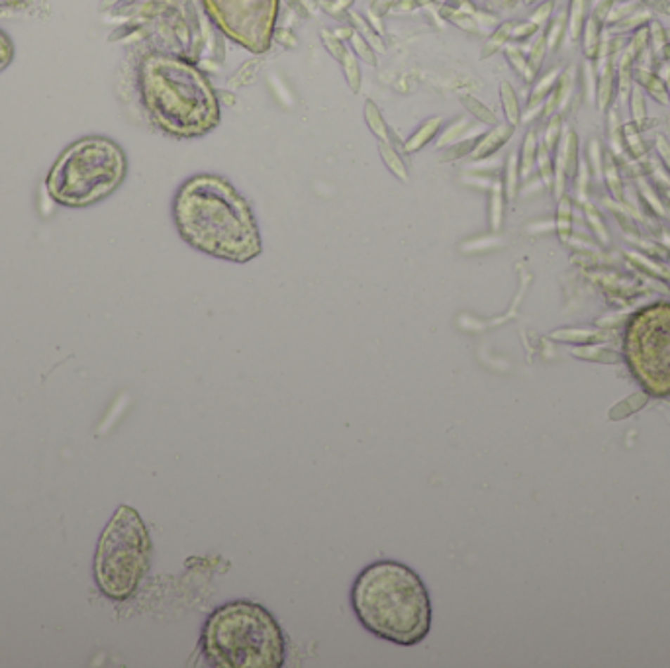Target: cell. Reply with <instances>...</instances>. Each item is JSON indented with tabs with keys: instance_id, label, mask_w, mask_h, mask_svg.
Returning <instances> with one entry per match:
<instances>
[{
	"instance_id": "21",
	"label": "cell",
	"mask_w": 670,
	"mask_h": 668,
	"mask_svg": "<svg viewBox=\"0 0 670 668\" xmlns=\"http://www.w3.org/2000/svg\"><path fill=\"white\" fill-rule=\"evenodd\" d=\"M520 155L512 153L508 157V163H505V173H504V194L508 196V200H514L515 193H517V186H520Z\"/></svg>"
},
{
	"instance_id": "42",
	"label": "cell",
	"mask_w": 670,
	"mask_h": 668,
	"mask_svg": "<svg viewBox=\"0 0 670 668\" xmlns=\"http://www.w3.org/2000/svg\"><path fill=\"white\" fill-rule=\"evenodd\" d=\"M584 89H586V96L592 101L594 98V92H596V75L592 71V63L588 61L586 67H584Z\"/></svg>"
},
{
	"instance_id": "9",
	"label": "cell",
	"mask_w": 670,
	"mask_h": 668,
	"mask_svg": "<svg viewBox=\"0 0 670 668\" xmlns=\"http://www.w3.org/2000/svg\"><path fill=\"white\" fill-rule=\"evenodd\" d=\"M555 179H553V188L557 198L562 196L565 193V184H567V176H569L574 167H576V159H579V138L572 129H567L562 136H560L559 143H557V155H555Z\"/></svg>"
},
{
	"instance_id": "47",
	"label": "cell",
	"mask_w": 670,
	"mask_h": 668,
	"mask_svg": "<svg viewBox=\"0 0 670 668\" xmlns=\"http://www.w3.org/2000/svg\"><path fill=\"white\" fill-rule=\"evenodd\" d=\"M588 216H590V220H592V226L596 224L598 233H600L602 238H606V231H604V226H602V221H600V216H598L596 212H592V206H588Z\"/></svg>"
},
{
	"instance_id": "22",
	"label": "cell",
	"mask_w": 670,
	"mask_h": 668,
	"mask_svg": "<svg viewBox=\"0 0 670 668\" xmlns=\"http://www.w3.org/2000/svg\"><path fill=\"white\" fill-rule=\"evenodd\" d=\"M629 112H631V122L639 129L645 128L647 122V101H645V92L639 84H633L631 94H629Z\"/></svg>"
},
{
	"instance_id": "25",
	"label": "cell",
	"mask_w": 670,
	"mask_h": 668,
	"mask_svg": "<svg viewBox=\"0 0 670 668\" xmlns=\"http://www.w3.org/2000/svg\"><path fill=\"white\" fill-rule=\"evenodd\" d=\"M535 165L539 167V174H541L543 183L553 186V179H555V161H553V151L545 143H539L537 147V159H535Z\"/></svg>"
},
{
	"instance_id": "5",
	"label": "cell",
	"mask_w": 670,
	"mask_h": 668,
	"mask_svg": "<svg viewBox=\"0 0 670 668\" xmlns=\"http://www.w3.org/2000/svg\"><path fill=\"white\" fill-rule=\"evenodd\" d=\"M124 149L104 136H86L67 146L49 169V196L67 208H86L110 196L126 179Z\"/></svg>"
},
{
	"instance_id": "35",
	"label": "cell",
	"mask_w": 670,
	"mask_h": 668,
	"mask_svg": "<svg viewBox=\"0 0 670 668\" xmlns=\"http://www.w3.org/2000/svg\"><path fill=\"white\" fill-rule=\"evenodd\" d=\"M649 39H651L652 47H655V56H662L666 46H669V37H666V32H664V28H662L659 22H651V26H649Z\"/></svg>"
},
{
	"instance_id": "13",
	"label": "cell",
	"mask_w": 670,
	"mask_h": 668,
	"mask_svg": "<svg viewBox=\"0 0 670 668\" xmlns=\"http://www.w3.org/2000/svg\"><path fill=\"white\" fill-rule=\"evenodd\" d=\"M441 124H443V120H441L439 116H433V118L425 120L422 124V128L418 129L408 141H404V151L413 153V151H420L423 146H427V143L437 136V131L441 129Z\"/></svg>"
},
{
	"instance_id": "40",
	"label": "cell",
	"mask_w": 670,
	"mask_h": 668,
	"mask_svg": "<svg viewBox=\"0 0 670 668\" xmlns=\"http://www.w3.org/2000/svg\"><path fill=\"white\" fill-rule=\"evenodd\" d=\"M321 39H323V46L328 47L331 57L341 61V59H343V53L347 51V47L343 46V41H341L340 37H335L333 34H330L328 30H323V32H321Z\"/></svg>"
},
{
	"instance_id": "48",
	"label": "cell",
	"mask_w": 670,
	"mask_h": 668,
	"mask_svg": "<svg viewBox=\"0 0 670 668\" xmlns=\"http://www.w3.org/2000/svg\"><path fill=\"white\" fill-rule=\"evenodd\" d=\"M666 89H669V96H670V79H669V83H666Z\"/></svg>"
},
{
	"instance_id": "30",
	"label": "cell",
	"mask_w": 670,
	"mask_h": 668,
	"mask_svg": "<svg viewBox=\"0 0 670 668\" xmlns=\"http://www.w3.org/2000/svg\"><path fill=\"white\" fill-rule=\"evenodd\" d=\"M505 56H508V61L514 65L515 71L522 75L525 81H533L535 73H533L532 67H529V63H527V57L522 56V53H520V49H515V47H508V49H505Z\"/></svg>"
},
{
	"instance_id": "16",
	"label": "cell",
	"mask_w": 670,
	"mask_h": 668,
	"mask_svg": "<svg viewBox=\"0 0 670 668\" xmlns=\"http://www.w3.org/2000/svg\"><path fill=\"white\" fill-rule=\"evenodd\" d=\"M537 147H539V139L537 134L529 129L525 134L524 143H522V153H520V174L522 179H529L533 167H535V159H537Z\"/></svg>"
},
{
	"instance_id": "3",
	"label": "cell",
	"mask_w": 670,
	"mask_h": 668,
	"mask_svg": "<svg viewBox=\"0 0 670 668\" xmlns=\"http://www.w3.org/2000/svg\"><path fill=\"white\" fill-rule=\"evenodd\" d=\"M139 94L151 122L176 138H198L220 122L214 86L198 67L181 57H146L139 67Z\"/></svg>"
},
{
	"instance_id": "38",
	"label": "cell",
	"mask_w": 670,
	"mask_h": 668,
	"mask_svg": "<svg viewBox=\"0 0 670 668\" xmlns=\"http://www.w3.org/2000/svg\"><path fill=\"white\" fill-rule=\"evenodd\" d=\"M651 20V12L649 10H643V12H635V14H629L627 18H624L619 22V26L615 28V32H625V30H633V28H641L645 26L647 22Z\"/></svg>"
},
{
	"instance_id": "8",
	"label": "cell",
	"mask_w": 670,
	"mask_h": 668,
	"mask_svg": "<svg viewBox=\"0 0 670 668\" xmlns=\"http://www.w3.org/2000/svg\"><path fill=\"white\" fill-rule=\"evenodd\" d=\"M212 22L224 36L261 56L273 44L278 0H202Z\"/></svg>"
},
{
	"instance_id": "15",
	"label": "cell",
	"mask_w": 670,
	"mask_h": 668,
	"mask_svg": "<svg viewBox=\"0 0 670 668\" xmlns=\"http://www.w3.org/2000/svg\"><path fill=\"white\" fill-rule=\"evenodd\" d=\"M500 101H502V108H504L505 120L510 126H517L522 122V108H520V101H517V94H515L514 86L502 81L500 83Z\"/></svg>"
},
{
	"instance_id": "45",
	"label": "cell",
	"mask_w": 670,
	"mask_h": 668,
	"mask_svg": "<svg viewBox=\"0 0 670 668\" xmlns=\"http://www.w3.org/2000/svg\"><path fill=\"white\" fill-rule=\"evenodd\" d=\"M535 32H537V26L533 22H527V24H520V26L512 28V37L514 39H525V37L533 36Z\"/></svg>"
},
{
	"instance_id": "36",
	"label": "cell",
	"mask_w": 670,
	"mask_h": 668,
	"mask_svg": "<svg viewBox=\"0 0 670 668\" xmlns=\"http://www.w3.org/2000/svg\"><path fill=\"white\" fill-rule=\"evenodd\" d=\"M545 53H547V37L541 36L535 44L532 46V51H529V57H527V63L532 67L533 73H537L539 71V67H541L543 59H545Z\"/></svg>"
},
{
	"instance_id": "12",
	"label": "cell",
	"mask_w": 670,
	"mask_h": 668,
	"mask_svg": "<svg viewBox=\"0 0 670 668\" xmlns=\"http://www.w3.org/2000/svg\"><path fill=\"white\" fill-rule=\"evenodd\" d=\"M631 75H633L635 83L649 92L655 101L661 102V104H664V106H669L670 104L669 89H666V83L662 81L661 77H657V75L651 73V71H649V69H645V67H637Z\"/></svg>"
},
{
	"instance_id": "20",
	"label": "cell",
	"mask_w": 670,
	"mask_h": 668,
	"mask_svg": "<svg viewBox=\"0 0 670 668\" xmlns=\"http://www.w3.org/2000/svg\"><path fill=\"white\" fill-rule=\"evenodd\" d=\"M582 32H584V53H586L588 59H596L598 53H600V44H602V39H600V20L596 16H590Z\"/></svg>"
},
{
	"instance_id": "31",
	"label": "cell",
	"mask_w": 670,
	"mask_h": 668,
	"mask_svg": "<svg viewBox=\"0 0 670 668\" xmlns=\"http://www.w3.org/2000/svg\"><path fill=\"white\" fill-rule=\"evenodd\" d=\"M569 28V14H559L557 20L553 22L551 30L547 32V47L549 49H557V46L560 44V39H562V34H565V30Z\"/></svg>"
},
{
	"instance_id": "17",
	"label": "cell",
	"mask_w": 670,
	"mask_h": 668,
	"mask_svg": "<svg viewBox=\"0 0 670 668\" xmlns=\"http://www.w3.org/2000/svg\"><path fill=\"white\" fill-rule=\"evenodd\" d=\"M363 112H365V122H367L368 129H371L380 141L392 143V139H390V128L386 126L385 118H382V114L378 110L377 104L373 101H367L365 102V106H363Z\"/></svg>"
},
{
	"instance_id": "39",
	"label": "cell",
	"mask_w": 670,
	"mask_h": 668,
	"mask_svg": "<svg viewBox=\"0 0 670 668\" xmlns=\"http://www.w3.org/2000/svg\"><path fill=\"white\" fill-rule=\"evenodd\" d=\"M12 59H14V44L8 34L0 30V71H4L12 63Z\"/></svg>"
},
{
	"instance_id": "49",
	"label": "cell",
	"mask_w": 670,
	"mask_h": 668,
	"mask_svg": "<svg viewBox=\"0 0 670 668\" xmlns=\"http://www.w3.org/2000/svg\"><path fill=\"white\" fill-rule=\"evenodd\" d=\"M525 2H529V4H532V2H535V0H525Z\"/></svg>"
},
{
	"instance_id": "1",
	"label": "cell",
	"mask_w": 670,
	"mask_h": 668,
	"mask_svg": "<svg viewBox=\"0 0 670 668\" xmlns=\"http://www.w3.org/2000/svg\"><path fill=\"white\" fill-rule=\"evenodd\" d=\"M173 218L191 248L231 263H249L261 255V231L249 202L226 179L196 174L173 202Z\"/></svg>"
},
{
	"instance_id": "33",
	"label": "cell",
	"mask_w": 670,
	"mask_h": 668,
	"mask_svg": "<svg viewBox=\"0 0 670 668\" xmlns=\"http://www.w3.org/2000/svg\"><path fill=\"white\" fill-rule=\"evenodd\" d=\"M572 353H574L576 357L594 359V361H602V363H615V361H617V355H615L614 351H610V349H604V347L574 349Z\"/></svg>"
},
{
	"instance_id": "46",
	"label": "cell",
	"mask_w": 670,
	"mask_h": 668,
	"mask_svg": "<svg viewBox=\"0 0 670 668\" xmlns=\"http://www.w3.org/2000/svg\"><path fill=\"white\" fill-rule=\"evenodd\" d=\"M647 2V6H651V8L659 10L662 14H666L670 16V2L669 0H645Z\"/></svg>"
},
{
	"instance_id": "7",
	"label": "cell",
	"mask_w": 670,
	"mask_h": 668,
	"mask_svg": "<svg viewBox=\"0 0 670 668\" xmlns=\"http://www.w3.org/2000/svg\"><path fill=\"white\" fill-rule=\"evenodd\" d=\"M624 355L647 392L670 394V304H652L635 314L625 330Z\"/></svg>"
},
{
	"instance_id": "44",
	"label": "cell",
	"mask_w": 670,
	"mask_h": 668,
	"mask_svg": "<svg viewBox=\"0 0 670 668\" xmlns=\"http://www.w3.org/2000/svg\"><path fill=\"white\" fill-rule=\"evenodd\" d=\"M655 146H657V151H659V155H661L662 163L669 167L670 171V141L664 138V136H657Z\"/></svg>"
},
{
	"instance_id": "14",
	"label": "cell",
	"mask_w": 670,
	"mask_h": 668,
	"mask_svg": "<svg viewBox=\"0 0 670 668\" xmlns=\"http://www.w3.org/2000/svg\"><path fill=\"white\" fill-rule=\"evenodd\" d=\"M378 153H380L385 165L390 169V173L394 174L396 179H400V181H404V183L410 181V173H408V167H406L404 159L398 155V151H396L392 143L380 141V143H378Z\"/></svg>"
},
{
	"instance_id": "32",
	"label": "cell",
	"mask_w": 670,
	"mask_h": 668,
	"mask_svg": "<svg viewBox=\"0 0 670 668\" xmlns=\"http://www.w3.org/2000/svg\"><path fill=\"white\" fill-rule=\"evenodd\" d=\"M588 159H590V173L592 176H596V179H602V171H604V153H602V149H600V143H598V139H592L590 141V147H588Z\"/></svg>"
},
{
	"instance_id": "27",
	"label": "cell",
	"mask_w": 670,
	"mask_h": 668,
	"mask_svg": "<svg viewBox=\"0 0 670 668\" xmlns=\"http://www.w3.org/2000/svg\"><path fill=\"white\" fill-rule=\"evenodd\" d=\"M584 8H586V0H570L569 12V32L572 39H579L584 28Z\"/></svg>"
},
{
	"instance_id": "24",
	"label": "cell",
	"mask_w": 670,
	"mask_h": 668,
	"mask_svg": "<svg viewBox=\"0 0 670 668\" xmlns=\"http://www.w3.org/2000/svg\"><path fill=\"white\" fill-rule=\"evenodd\" d=\"M574 81H576V73H574V67H569L565 73H560L555 92H557V98H559V110H565L569 106L570 96L574 91Z\"/></svg>"
},
{
	"instance_id": "29",
	"label": "cell",
	"mask_w": 670,
	"mask_h": 668,
	"mask_svg": "<svg viewBox=\"0 0 670 668\" xmlns=\"http://www.w3.org/2000/svg\"><path fill=\"white\" fill-rule=\"evenodd\" d=\"M512 28H514L512 24H502L500 28L496 30L494 36L488 39L487 46H484V49H482V57H490L492 53H496L500 47H504L505 41L512 37Z\"/></svg>"
},
{
	"instance_id": "11",
	"label": "cell",
	"mask_w": 670,
	"mask_h": 668,
	"mask_svg": "<svg viewBox=\"0 0 670 668\" xmlns=\"http://www.w3.org/2000/svg\"><path fill=\"white\" fill-rule=\"evenodd\" d=\"M614 86H615L614 67H612L610 56L604 53V67H602V73H600V79H598L596 98H594V101H596L598 110L600 112L610 110L612 101H614Z\"/></svg>"
},
{
	"instance_id": "10",
	"label": "cell",
	"mask_w": 670,
	"mask_h": 668,
	"mask_svg": "<svg viewBox=\"0 0 670 668\" xmlns=\"http://www.w3.org/2000/svg\"><path fill=\"white\" fill-rule=\"evenodd\" d=\"M512 134H514V126H510V124L496 126L492 131H488L487 136H482L480 141H477V146L472 149V157L475 159H484V157L492 155L504 146L508 139L512 138Z\"/></svg>"
},
{
	"instance_id": "6",
	"label": "cell",
	"mask_w": 670,
	"mask_h": 668,
	"mask_svg": "<svg viewBox=\"0 0 670 668\" xmlns=\"http://www.w3.org/2000/svg\"><path fill=\"white\" fill-rule=\"evenodd\" d=\"M151 539L134 508L120 506L98 541L94 574L101 590L114 600H126L146 577Z\"/></svg>"
},
{
	"instance_id": "34",
	"label": "cell",
	"mask_w": 670,
	"mask_h": 668,
	"mask_svg": "<svg viewBox=\"0 0 670 668\" xmlns=\"http://www.w3.org/2000/svg\"><path fill=\"white\" fill-rule=\"evenodd\" d=\"M504 186L502 184H494V191H492V198H490V218H492V224H494V228L500 226V221H502V212H504Z\"/></svg>"
},
{
	"instance_id": "26",
	"label": "cell",
	"mask_w": 670,
	"mask_h": 668,
	"mask_svg": "<svg viewBox=\"0 0 670 668\" xmlns=\"http://www.w3.org/2000/svg\"><path fill=\"white\" fill-rule=\"evenodd\" d=\"M340 63L341 67H343V73H345V79H347L349 89L353 92H359V89H361V71H359L357 56L347 49V51L343 53V59H341Z\"/></svg>"
},
{
	"instance_id": "43",
	"label": "cell",
	"mask_w": 670,
	"mask_h": 668,
	"mask_svg": "<svg viewBox=\"0 0 670 668\" xmlns=\"http://www.w3.org/2000/svg\"><path fill=\"white\" fill-rule=\"evenodd\" d=\"M551 12H553V2L549 0V2L541 4L539 8L533 12L532 20H529V22H533L535 26H539V24H543V22H547V18L551 16Z\"/></svg>"
},
{
	"instance_id": "23",
	"label": "cell",
	"mask_w": 670,
	"mask_h": 668,
	"mask_svg": "<svg viewBox=\"0 0 670 668\" xmlns=\"http://www.w3.org/2000/svg\"><path fill=\"white\" fill-rule=\"evenodd\" d=\"M460 102H463V106L467 108V112L470 116H475L478 122H482V124H487V126H498V118H496V114L490 108H488L487 104H482V102L478 101V98H472V96H460Z\"/></svg>"
},
{
	"instance_id": "41",
	"label": "cell",
	"mask_w": 670,
	"mask_h": 668,
	"mask_svg": "<svg viewBox=\"0 0 670 668\" xmlns=\"http://www.w3.org/2000/svg\"><path fill=\"white\" fill-rule=\"evenodd\" d=\"M560 136H562V129H560V116H551L549 120V124H547V131H545V139H543V143L549 147V149H555L557 143H559Z\"/></svg>"
},
{
	"instance_id": "4",
	"label": "cell",
	"mask_w": 670,
	"mask_h": 668,
	"mask_svg": "<svg viewBox=\"0 0 670 668\" xmlns=\"http://www.w3.org/2000/svg\"><path fill=\"white\" fill-rule=\"evenodd\" d=\"M200 649L212 667L281 668L286 660V639L275 615L247 600L216 608L206 619Z\"/></svg>"
},
{
	"instance_id": "19",
	"label": "cell",
	"mask_w": 670,
	"mask_h": 668,
	"mask_svg": "<svg viewBox=\"0 0 670 668\" xmlns=\"http://www.w3.org/2000/svg\"><path fill=\"white\" fill-rule=\"evenodd\" d=\"M602 179L606 181L607 188H610V193L614 196L615 200H624V184H621V176H619V171H617V165H615L614 157L604 155V171H602Z\"/></svg>"
},
{
	"instance_id": "18",
	"label": "cell",
	"mask_w": 670,
	"mask_h": 668,
	"mask_svg": "<svg viewBox=\"0 0 670 668\" xmlns=\"http://www.w3.org/2000/svg\"><path fill=\"white\" fill-rule=\"evenodd\" d=\"M560 71L559 69H551L547 75H543L541 79H539V83L533 86L532 91V98H529V108L533 106H541L543 101L551 94V91L557 86V81H559Z\"/></svg>"
},
{
	"instance_id": "28",
	"label": "cell",
	"mask_w": 670,
	"mask_h": 668,
	"mask_svg": "<svg viewBox=\"0 0 670 668\" xmlns=\"http://www.w3.org/2000/svg\"><path fill=\"white\" fill-rule=\"evenodd\" d=\"M570 221H572V202L569 196L562 194L559 198V210H557V228H559V236L562 239L569 238Z\"/></svg>"
},
{
	"instance_id": "37",
	"label": "cell",
	"mask_w": 670,
	"mask_h": 668,
	"mask_svg": "<svg viewBox=\"0 0 670 668\" xmlns=\"http://www.w3.org/2000/svg\"><path fill=\"white\" fill-rule=\"evenodd\" d=\"M351 44H353V49H355V53H357L361 59H365L368 65H377V59H375V53H373V49L368 46L367 41L361 37V34L357 32H351Z\"/></svg>"
},
{
	"instance_id": "2",
	"label": "cell",
	"mask_w": 670,
	"mask_h": 668,
	"mask_svg": "<svg viewBox=\"0 0 670 668\" xmlns=\"http://www.w3.org/2000/svg\"><path fill=\"white\" fill-rule=\"evenodd\" d=\"M359 623L378 639L412 647L432 629V598L420 574L398 560H378L361 570L351 588Z\"/></svg>"
}]
</instances>
